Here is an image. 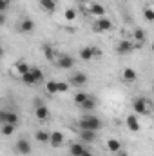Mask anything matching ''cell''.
<instances>
[{
  "instance_id": "obj_34",
  "label": "cell",
  "mask_w": 154,
  "mask_h": 156,
  "mask_svg": "<svg viewBox=\"0 0 154 156\" xmlns=\"http://www.w3.org/2000/svg\"><path fill=\"white\" fill-rule=\"evenodd\" d=\"M5 24V13H0V26Z\"/></svg>"
},
{
  "instance_id": "obj_32",
  "label": "cell",
  "mask_w": 154,
  "mask_h": 156,
  "mask_svg": "<svg viewBox=\"0 0 154 156\" xmlns=\"http://www.w3.org/2000/svg\"><path fill=\"white\" fill-rule=\"evenodd\" d=\"M67 91H69V83L58 82V93H67Z\"/></svg>"
},
{
  "instance_id": "obj_26",
  "label": "cell",
  "mask_w": 154,
  "mask_h": 156,
  "mask_svg": "<svg viewBox=\"0 0 154 156\" xmlns=\"http://www.w3.org/2000/svg\"><path fill=\"white\" fill-rule=\"evenodd\" d=\"M15 127H16V125H11V123H2V125H0V133H2L4 136H11V134L15 133Z\"/></svg>"
},
{
  "instance_id": "obj_3",
  "label": "cell",
  "mask_w": 154,
  "mask_h": 156,
  "mask_svg": "<svg viewBox=\"0 0 154 156\" xmlns=\"http://www.w3.org/2000/svg\"><path fill=\"white\" fill-rule=\"evenodd\" d=\"M114 26H113V22L107 18V16H100V18H96L94 20V24H93V31L94 33H105V31H111Z\"/></svg>"
},
{
  "instance_id": "obj_30",
  "label": "cell",
  "mask_w": 154,
  "mask_h": 156,
  "mask_svg": "<svg viewBox=\"0 0 154 156\" xmlns=\"http://www.w3.org/2000/svg\"><path fill=\"white\" fill-rule=\"evenodd\" d=\"M87 96H89L87 93H82V91L76 93V94H75V104L80 107V105H82V102H85V98H87Z\"/></svg>"
},
{
  "instance_id": "obj_15",
  "label": "cell",
  "mask_w": 154,
  "mask_h": 156,
  "mask_svg": "<svg viewBox=\"0 0 154 156\" xmlns=\"http://www.w3.org/2000/svg\"><path fill=\"white\" fill-rule=\"evenodd\" d=\"M40 7L47 13H54L56 11V0H38Z\"/></svg>"
},
{
  "instance_id": "obj_21",
  "label": "cell",
  "mask_w": 154,
  "mask_h": 156,
  "mask_svg": "<svg viewBox=\"0 0 154 156\" xmlns=\"http://www.w3.org/2000/svg\"><path fill=\"white\" fill-rule=\"evenodd\" d=\"M83 151H85V147H83V144H82V142L71 144V147H69V153H71V156H80Z\"/></svg>"
},
{
  "instance_id": "obj_28",
  "label": "cell",
  "mask_w": 154,
  "mask_h": 156,
  "mask_svg": "<svg viewBox=\"0 0 154 156\" xmlns=\"http://www.w3.org/2000/svg\"><path fill=\"white\" fill-rule=\"evenodd\" d=\"M20 78H22V82H24L26 85H37V82H35V78H33V75H31L29 71H27L26 75H22Z\"/></svg>"
},
{
  "instance_id": "obj_6",
  "label": "cell",
  "mask_w": 154,
  "mask_h": 156,
  "mask_svg": "<svg viewBox=\"0 0 154 156\" xmlns=\"http://www.w3.org/2000/svg\"><path fill=\"white\" fill-rule=\"evenodd\" d=\"M94 56H102V51H100L98 47L87 45V47H82V49H80V58H82L83 62H91Z\"/></svg>"
},
{
  "instance_id": "obj_29",
  "label": "cell",
  "mask_w": 154,
  "mask_h": 156,
  "mask_svg": "<svg viewBox=\"0 0 154 156\" xmlns=\"http://www.w3.org/2000/svg\"><path fill=\"white\" fill-rule=\"evenodd\" d=\"M143 18H145L149 24L154 22V11L151 9V7H145V9H143Z\"/></svg>"
},
{
  "instance_id": "obj_5",
  "label": "cell",
  "mask_w": 154,
  "mask_h": 156,
  "mask_svg": "<svg viewBox=\"0 0 154 156\" xmlns=\"http://www.w3.org/2000/svg\"><path fill=\"white\" fill-rule=\"evenodd\" d=\"M54 64H56V67H60V69H73L75 67V58L71 56V55H58L56 56V60H54Z\"/></svg>"
},
{
  "instance_id": "obj_19",
  "label": "cell",
  "mask_w": 154,
  "mask_h": 156,
  "mask_svg": "<svg viewBox=\"0 0 154 156\" xmlns=\"http://www.w3.org/2000/svg\"><path fill=\"white\" fill-rule=\"evenodd\" d=\"M44 56H45V60H49V62H54L56 60V56H54V49L49 45V44H44Z\"/></svg>"
},
{
  "instance_id": "obj_36",
  "label": "cell",
  "mask_w": 154,
  "mask_h": 156,
  "mask_svg": "<svg viewBox=\"0 0 154 156\" xmlns=\"http://www.w3.org/2000/svg\"><path fill=\"white\" fill-rule=\"evenodd\" d=\"M2 122H4V111H0V125H2Z\"/></svg>"
},
{
  "instance_id": "obj_8",
  "label": "cell",
  "mask_w": 154,
  "mask_h": 156,
  "mask_svg": "<svg viewBox=\"0 0 154 156\" xmlns=\"http://www.w3.org/2000/svg\"><path fill=\"white\" fill-rule=\"evenodd\" d=\"M125 125L129 127V131H131V133H140V129H142L138 115H129V116L125 118Z\"/></svg>"
},
{
  "instance_id": "obj_23",
  "label": "cell",
  "mask_w": 154,
  "mask_h": 156,
  "mask_svg": "<svg viewBox=\"0 0 154 156\" xmlns=\"http://www.w3.org/2000/svg\"><path fill=\"white\" fill-rule=\"evenodd\" d=\"M107 149H109L111 153H118V151L121 149V142L116 140V138H111V140L107 142Z\"/></svg>"
},
{
  "instance_id": "obj_35",
  "label": "cell",
  "mask_w": 154,
  "mask_h": 156,
  "mask_svg": "<svg viewBox=\"0 0 154 156\" xmlns=\"http://www.w3.org/2000/svg\"><path fill=\"white\" fill-rule=\"evenodd\" d=\"M80 156H93V153H91V151H87V149H85V151H83V153H82V154Z\"/></svg>"
},
{
  "instance_id": "obj_27",
  "label": "cell",
  "mask_w": 154,
  "mask_h": 156,
  "mask_svg": "<svg viewBox=\"0 0 154 156\" xmlns=\"http://www.w3.org/2000/svg\"><path fill=\"white\" fill-rule=\"evenodd\" d=\"M45 89H47V93H49V94H56V93H58V82L49 80V82L45 83Z\"/></svg>"
},
{
  "instance_id": "obj_9",
  "label": "cell",
  "mask_w": 154,
  "mask_h": 156,
  "mask_svg": "<svg viewBox=\"0 0 154 156\" xmlns=\"http://www.w3.org/2000/svg\"><path fill=\"white\" fill-rule=\"evenodd\" d=\"M35 116L38 120H47L49 118V109L47 105H44L40 100H35Z\"/></svg>"
},
{
  "instance_id": "obj_12",
  "label": "cell",
  "mask_w": 154,
  "mask_h": 156,
  "mask_svg": "<svg viewBox=\"0 0 154 156\" xmlns=\"http://www.w3.org/2000/svg\"><path fill=\"white\" fill-rule=\"evenodd\" d=\"M121 80H123L125 83H134V82L138 80V73H136L132 67H125L123 73H121Z\"/></svg>"
},
{
  "instance_id": "obj_24",
  "label": "cell",
  "mask_w": 154,
  "mask_h": 156,
  "mask_svg": "<svg viewBox=\"0 0 154 156\" xmlns=\"http://www.w3.org/2000/svg\"><path fill=\"white\" fill-rule=\"evenodd\" d=\"M29 73L33 75V78H35V82H37V83H42V82H44V71H42L40 67H31V69H29Z\"/></svg>"
},
{
  "instance_id": "obj_2",
  "label": "cell",
  "mask_w": 154,
  "mask_h": 156,
  "mask_svg": "<svg viewBox=\"0 0 154 156\" xmlns=\"http://www.w3.org/2000/svg\"><path fill=\"white\" fill-rule=\"evenodd\" d=\"M132 111H134V115H140V116L149 115L151 113V102L147 98H143V96L134 98L132 100Z\"/></svg>"
},
{
  "instance_id": "obj_33",
  "label": "cell",
  "mask_w": 154,
  "mask_h": 156,
  "mask_svg": "<svg viewBox=\"0 0 154 156\" xmlns=\"http://www.w3.org/2000/svg\"><path fill=\"white\" fill-rule=\"evenodd\" d=\"M9 7V0H0V13H5Z\"/></svg>"
},
{
  "instance_id": "obj_7",
  "label": "cell",
  "mask_w": 154,
  "mask_h": 156,
  "mask_svg": "<svg viewBox=\"0 0 154 156\" xmlns=\"http://www.w3.org/2000/svg\"><path fill=\"white\" fill-rule=\"evenodd\" d=\"M134 49H132V42L131 40H120L118 42V45H116V53L118 55H121V56H125V55H131Z\"/></svg>"
},
{
  "instance_id": "obj_1",
  "label": "cell",
  "mask_w": 154,
  "mask_h": 156,
  "mask_svg": "<svg viewBox=\"0 0 154 156\" xmlns=\"http://www.w3.org/2000/svg\"><path fill=\"white\" fill-rule=\"evenodd\" d=\"M78 127L80 129H85V131H96L98 133L102 129V120L98 116H94V115H87V116H83L80 120Z\"/></svg>"
},
{
  "instance_id": "obj_11",
  "label": "cell",
  "mask_w": 154,
  "mask_h": 156,
  "mask_svg": "<svg viewBox=\"0 0 154 156\" xmlns=\"http://www.w3.org/2000/svg\"><path fill=\"white\" fill-rule=\"evenodd\" d=\"M18 29H20V33H24V35L33 33V31H35V20H31V18H22Z\"/></svg>"
},
{
  "instance_id": "obj_17",
  "label": "cell",
  "mask_w": 154,
  "mask_h": 156,
  "mask_svg": "<svg viewBox=\"0 0 154 156\" xmlns=\"http://www.w3.org/2000/svg\"><path fill=\"white\" fill-rule=\"evenodd\" d=\"M2 123H11V125H16L18 123V115L15 111H4V122Z\"/></svg>"
},
{
  "instance_id": "obj_14",
  "label": "cell",
  "mask_w": 154,
  "mask_h": 156,
  "mask_svg": "<svg viewBox=\"0 0 154 156\" xmlns=\"http://www.w3.org/2000/svg\"><path fill=\"white\" fill-rule=\"evenodd\" d=\"M89 13H91L93 16L100 18V16H105V7H103L102 4H91V5H89Z\"/></svg>"
},
{
  "instance_id": "obj_10",
  "label": "cell",
  "mask_w": 154,
  "mask_h": 156,
  "mask_svg": "<svg viewBox=\"0 0 154 156\" xmlns=\"http://www.w3.org/2000/svg\"><path fill=\"white\" fill-rule=\"evenodd\" d=\"M64 140H65V136H64L62 131H53V133H49V144H51L53 147H60V145L64 144Z\"/></svg>"
},
{
  "instance_id": "obj_20",
  "label": "cell",
  "mask_w": 154,
  "mask_h": 156,
  "mask_svg": "<svg viewBox=\"0 0 154 156\" xmlns=\"http://www.w3.org/2000/svg\"><path fill=\"white\" fill-rule=\"evenodd\" d=\"M15 69H16V73L22 76V75H26V73H27L31 67H29V64H27V62H24V60H18V62L15 64Z\"/></svg>"
},
{
  "instance_id": "obj_31",
  "label": "cell",
  "mask_w": 154,
  "mask_h": 156,
  "mask_svg": "<svg viewBox=\"0 0 154 156\" xmlns=\"http://www.w3.org/2000/svg\"><path fill=\"white\" fill-rule=\"evenodd\" d=\"M64 16H65V20H69V22H73V20L76 18V11H75V9H65V13H64Z\"/></svg>"
},
{
  "instance_id": "obj_18",
  "label": "cell",
  "mask_w": 154,
  "mask_h": 156,
  "mask_svg": "<svg viewBox=\"0 0 154 156\" xmlns=\"http://www.w3.org/2000/svg\"><path fill=\"white\" fill-rule=\"evenodd\" d=\"M94 107H96V98H93V96H87L85 102H82V105H80L82 111H93Z\"/></svg>"
},
{
  "instance_id": "obj_4",
  "label": "cell",
  "mask_w": 154,
  "mask_h": 156,
  "mask_svg": "<svg viewBox=\"0 0 154 156\" xmlns=\"http://www.w3.org/2000/svg\"><path fill=\"white\" fill-rule=\"evenodd\" d=\"M15 151H16V154H20V156H29L31 153H33L31 142H29L27 138H20V140H16V144H15Z\"/></svg>"
},
{
  "instance_id": "obj_25",
  "label": "cell",
  "mask_w": 154,
  "mask_h": 156,
  "mask_svg": "<svg viewBox=\"0 0 154 156\" xmlns=\"http://www.w3.org/2000/svg\"><path fill=\"white\" fill-rule=\"evenodd\" d=\"M35 138L38 140L40 144H49V133L47 131H44V129H40L35 133Z\"/></svg>"
},
{
  "instance_id": "obj_13",
  "label": "cell",
  "mask_w": 154,
  "mask_h": 156,
  "mask_svg": "<svg viewBox=\"0 0 154 156\" xmlns=\"http://www.w3.org/2000/svg\"><path fill=\"white\" fill-rule=\"evenodd\" d=\"M80 140H82V144H93V142L96 140V131L80 129Z\"/></svg>"
},
{
  "instance_id": "obj_22",
  "label": "cell",
  "mask_w": 154,
  "mask_h": 156,
  "mask_svg": "<svg viewBox=\"0 0 154 156\" xmlns=\"http://www.w3.org/2000/svg\"><path fill=\"white\" fill-rule=\"evenodd\" d=\"M132 38H134V42H140V44H145V38H147V33L143 31V29H134L132 31Z\"/></svg>"
},
{
  "instance_id": "obj_16",
  "label": "cell",
  "mask_w": 154,
  "mask_h": 156,
  "mask_svg": "<svg viewBox=\"0 0 154 156\" xmlns=\"http://www.w3.org/2000/svg\"><path fill=\"white\" fill-rule=\"evenodd\" d=\"M71 83H73V85H78V87L85 85V83H87V75H85V73H75V75L71 76Z\"/></svg>"
},
{
  "instance_id": "obj_37",
  "label": "cell",
  "mask_w": 154,
  "mask_h": 156,
  "mask_svg": "<svg viewBox=\"0 0 154 156\" xmlns=\"http://www.w3.org/2000/svg\"><path fill=\"white\" fill-rule=\"evenodd\" d=\"M2 56H4V47L0 45V58H2Z\"/></svg>"
}]
</instances>
